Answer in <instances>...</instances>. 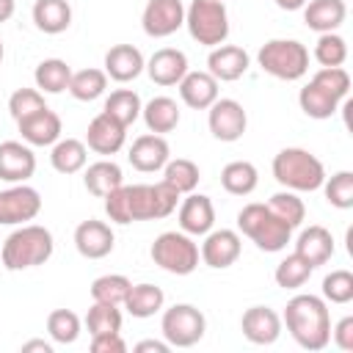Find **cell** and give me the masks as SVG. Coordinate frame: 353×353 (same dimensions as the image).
<instances>
[{
    "instance_id": "27",
    "label": "cell",
    "mask_w": 353,
    "mask_h": 353,
    "mask_svg": "<svg viewBox=\"0 0 353 353\" xmlns=\"http://www.w3.org/2000/svg\"><path fill=\"white\" fill-rule=\"evenodd\" d=\"M295 254L303 256L312 268L325 265L334 256V237H331V232L325 226H320V223L306 226L298 234V240H295Z\"/></svg>"
},
{
    "instance_id": "36",
    "label": "cell",
    "mask_w": 353,
    "mask_h": 353,
    "mask_svg": "<svg viewBox=\"0 0 353 353\" xmlns=\"http://www.w3.org/2000/svg\"><path fill=\"white\" fill-rule=\"evenodd\" d=\"M141 108H143V102H141L138 91H132V88H116V91H110L105 97V108L102 110L108 116H113L116 121H121L124 127H130V124H135L141 119Z\"/></svg>"
},
{
    "instance_id": "37",
    "label": "cell",
    "mask_w": 353,
    "mask_h": 353,
    "mask_svg": "<svg viewBox=\"0 0 353 353\" xmlns=\"http://www.w3.org/2000/svg\"><path fill=\"white\" fill-rule=\"evenodd\" d=\"M199 179H201V171H199V165H196L193 160H188V157H174V160H168V163L163 165V182L171 185L179 196L193 193L196 185H199Z\"/></svg>"
},
{
    "instance_id": "45",
    "label": "cell",
    "mask_w": 353,
    "mask_h": 353,
    "mask_svg": "<svg viewBox=\"0 0 353 353\" xmlns=\"http://www.w3.org/2000/svg\"><path fill=\"white\" fill-rule=\"evenodd\" d=\"M323 301L325 303H336V306H345L353 301V273L339 268V270H331L325 279H323Z\"/></svg>"
},
{
    "instance_id": "12",
    "label": "cell",
    "mask_w": 353,
    "mask_h": 353,
    "mask_svg": "<svg viewBox=\"0 0 353 353\" xmlns=\"http://www.w3.org/2000/svg\"><path fill=\"white\" fill-rule=\"evenodd\" d=\"M41 212V196L36 188L17 182L0 190V226H22Z\"/></svg>"
},
{
    "instance_id": "15",
    "label": "cell",
    "mask_w": 353,
    "mask_h": 353,
    "mask_svg": "<svg viewBox=\"0 0 353 353\" xmlns=\"http://www.w3.org/2000/svg\"><path fill=\"white\" fill-rule=\"evenodd\" d=\"M127 160L135 171L141 174H154V171H163V165L171 160V149H168V141L165 135H154V132H143L132 141L130 152H127Z\"/></svg>"
},
{
    "instance_id": "5",
    "label": "cell",
    "mask_w": 353,
    "mask_h": 353,
    "mask_svg": "<svg viewBox=\"0 0 353 353\" xmlns=\"http://www.w3.org/2000/svg\"><path fill=\"white\" fill-rule=\"evenodd\" d=\"M273 179L284 188V190H295V193H312L320 190L325 182V165L317 154H312L309 149L301 146H287L273 157Z\"/></svg>"
},
{
    "instance_id": "28",
    "label": "cell",
    "mask_w": 353,
    "mask_h": 353,
    "mask_svg": "<svg viewBox=\"0 0 353 353\" xmlns=\"http://www.w3.org/2000/svg\"><path fill=\"white\" fill-rule=\"evenodd\" d=\"M141 119L146 124L149 132L154 135H168L179 127V119H182V110L176 105V99L171 97H152L143 108H141Z\"/></svg>"
},
{
    "instance_id": "23",
    "label": "cell",
    "mask_w": 353,
    "mask_h": 353,
    "mask_svg": "<svg viewBox=\"0 0 353 353\" xmlns=\"http://www.w3.org/2000/svg\"><path fill=\"white\" fill-rule=\"evenodd\" d=\"M17 130L22 135V141L28 146H52L61 132H63V124H61V116L50 108H41L25 119L17 121Z\"/></svg>"
},
{
    "instance_id": "20",
    "label": "cell",
    "mask_w": 353,
    "mask_h": 353,
    "mask_svg": "<svg viewBox=\"0 0 353 353\" xmlns=\"http://www.w3.org/2000/svg\"><path fill=\"white\" fill-rule=\"evenodd\" d=\"M116 245V234L110 229V223L88 218L83 223H77L74 229V248L80 256L85 259H105Z\"/></svg>"
},
{
    "instance_id": "26",
    "label": "cell",
    "mask_w": 353,
    "mask_h": 353,
    "mask_svg": "<svg viewBox=\"0 0 353 353\" xmlns=\"http://www.w3.org/2000/svg\"><path fill=\"white\" fill-rule=\"evenodd\" d=\"M301 11H303L306 28L314 33H334L347 17L345 0H306Z\"/></svg>"
},
{
    "instance_id": "49",
    "label": "cell",
    "mask_w": 353,
    "mask_h": 353,
    "mask_svg": "<svg viewBox=\"0 0 353 353\" xmlns=\"http://www.w3.org/2000/svg\"><path fill=\"white\" fill-rule=\"evenodd\" d=\"M171 345L165 339H143L135 345V353H168Z\"/></svg>"
},
{
    "instance_id": "48",
    "label": "cell",
    "mask_w": 353,
    "mask_h": 353,
    "mask_svg": "<svg viewBox=\"0 0 353 353\" xmlns=\"http://www.w3.org/2000/svg\"><path fill=\"white\" fill-rule=\"evenodd\" d=\"M331 339L339 350H347V353L353 350V317L350 314H345L336 325H331Z\"/></svg>"
},
{
    "instance_id": "38",
    "label": "cell",
    "mask_w": 353,
    "mask_h": 353,
    "mask_svg": "<svg viewBox=\"0 0 353 353\" xmlns=\"http://www.w3.org/2000/svg\"><path fill=\"white\" fill-rule=\"evenodd\" d=\"M268 207L290 229H298L303 223V218H306V204H303V199L295 190H279V193H273L268 199Z\"/></svg>"
},
{
    "instance_id": "51",
    "label": "cell",
    "mask_w": 353,
    "mask_h": 353,
    "mask_svg": "<svg viewBox=\"0 0 353 353\" xmlns=\"http://www.w3.org/2000/svg\"><path fill=\"white\" fill-rule=\"evenodd\" d=\"M14 11H17V0H0V25L8 22L14 17Z\"/></svg>"
},
{
    "instance_id": "18",
    "label": "cell",
    "mask_w": 353,
    "mask_h": 353,
    "mask_svg": "<svg viewBox=\"0 0 353 353\" xmlns=\"http://www.w3.org/2000/svg\"><path fill=\"white\" fill-rule=\"evenodd\" d=\"M281 314L270 306H251L240 317V331L251 345H273L281 336Z\"/></svg>"
},
{
    "instance_id": "2",
    "label": "cell",
    "mask_w": 353,
    "mask_h": 353,
    "mask_svg": "<svg viewBox=\"0 0 353 353\" xmlns=\"http://www.w3.org/2000/svg\"><path fill=\"white\" fill-rule=\"evenodd\" d=\"M281 323L287 325L290 336L303 347V350H323L331 342V312L323 295L301 292L287 301Z\"/></svg>"
},
{
    "instance_id": "42",
    "label": "cell",
    "mask_w": 353,
    "mask_h": 353,
    "mask_svg": "<svg viewBox=\"0 0 353 353\" xmlns=\"http://www.w3.org/2000/svg\"><path fill=\"white\" fill-rule=\"evenodd\" d=\"M121 309L116 303H99L94 301L88 314H85V325H88V334L97 336V334H113V331H121Z\"/></svg>"
},
{
    "instance_id": "47",
    "label": "cell",
    "mask_w": 353,
    "mask_h": 353,
    "mask_svg": "<svg viewBox=\"0 0 353 353\" xmlns=\"http://www.w3.org/2000/svg\"><path fill=\"white\" fill-rule=\"evenodd\" d=\"M91 350L94 353H124L127 350V342L121 339L119 331H113V334H97V336H91Z\"/></svg>"
},
{
    "instance_id": "52",
    "label": "cell",
    "mask_w": 353,
    "mask_h": 353,
    "mask_svg": "<svg viewBox=\"0 0 353 353\" xmlns=\"http://www.w3.org/2000/svg\"><path fill=\"white\" fill-rule=\"evenodd\" d=\"M281 11H301L306 6V0H273Z\"/></svg>"
},
{
    "instance_id": "16",
    "label": "cell",
    "mask_w": 353,
    "mask_h": 353,
    "mask_svg": "<svg viewBox=\"0 0 353 353\" xmlns=\"http://www.w3.org/2000/svg\"><path fill=\"white\" fill-rule=\"evenodd\" d=\"M176 221H179V229L190 237H204L212 226H215V204L210 196L204 193H185L182 204H179V212H176Z\"/></svg>"
},
{
    "instance_id": "14",
    "label": "cell",
    "mask_w": 353,
    "mask_h": 353,
    "mask_svg": "<svg viewBox=\"0 0 353 353\" xmlns=\"http://www.w3.org/2000/svg\"><path fill=\"white\" fill-rule=\"evenodd\" d=\"M240 251H243V240H240V232L234 229H210L199 248L201 262L212 270L232 268L240 259Z\"/></svg>"
},
{
    "instance_id": "40",
    "label": "cell",
    "mask_w": 353,
    "mask_h": 353,
    "mask_svg": "<svg viewBox=\"0 0 353 353\" xmlns=\"http://www.w3.org/2000/svg\"><path fill=\"white\" fill-rule=\"evenodd\" d=\"M132 281L121 273H105L99 279L91 281V301H99V303H116L121 306L127 292H130Z\"/></svg>"
},
{
    "instance_id": "50",
    "label": "cell",
    "mask_w": 353,
    "mask_h": 353,
    "mask_svg": "<svg viewBox=\"0 0 353 353\" xmlns=\"http://www.w3.org/2000/svg\"><path fill=\"white\" fill-rule=\"evenodd\" d=\"M30 350H39V353H52V345L44 342V339H30L22 345V353H30Z\"/></svg>"
},
{
    "instance_id": "41",
    "label": "cell",
    "mask_w": 353,
    "mask_h": 353,
    "mask_svg": "<svg viewBox=\"0 0 353 353\" xmlns=\"http://www.w3.org/2000/svg\"><path fill=\"white\" fill-rule=\"evenodd\" d=\"M80 331H83V323L72 309H55L47 314V334L52 342L72 345V342H77Z\"/></svg>"
},
{
    "instance_id": "29",
    "label": "cell",
    "mask_w": 353,
    "mask_h": 353,
    "mask_svg": "<svg viewBox=\"0 0 353 353\" xmlns=\"http://www.w3.org/2000/svg\"><path fill=\"white\" fill-rule=\"evenodd\" d=\"M83 185L91 196L105 199L110 190H116L119 185H124V171L116 160H97L88 168H83Z\"/></svg>"
},
{
    "instance_id": "4",
    "label": "cell",
    "mask_w": 353,
    "mask_h": 353,
    "mask_svg": "<svg viewBox=\"0 0 353 353\" xmlns=\"http://www.w3.org/2000/svg\"><path fill=\"white\" fill-rule=\"evenodd\" d=\"M55 251V240H52V232L47 226H39V223H22L17 226L6 240H3V248H0V262L6 270L17 273V270H30V268H39L44 262H50Z\"/></svg>"
},
{
    "instance_id": "10",
    "label": "cell",
    "mask_w": 353,
    "mask_h": 353,
    "mask_svg": "<svg viewBox=\"0 0 353 353\" xmlns=\"http://www.w3.org/2000/svg\"><path fill=\"white\" fill-rule=\"evenodd\" d=\"M160 331L171 347H193L207 331V317L193 303H174L163 309Z\"/></svg>"
},
{
    "instance_id": "43",
    "label": "cell",
    "mask_w": 353,
    "mask_h": 353,
    "mask_svg": "<svg viewBox=\"0 0 353 353\" xmlns=\"http://www.w3.org/2000/svg\"><path fill=\"white\" fill-rule=\"evenodd\" d=\"M323 193L331 207L350 210L353 207V171H336L334 176H325Z\"/></svg>"
},
{
    "instance_id": "34",
    "label": "cell",
    "mask_w": 353,
    "mask_h": 353,
    "mask_svg": "<svg viewBox=\"0 0 353 353\" xmlns=\"http://www.w3.org/2000/svg\"><path fill=\"white\" fill-rule=\"evenodd\" d=\"M69 80H72V66L61 58H44L33 72V83L41 94H61L69 88Z\"/></svg>"
},
{
    "instance_id": "11",
    "label": "cell",
    "mask_w": 353,
    "mask_h": 353,
    "mask_svg": "<svg viewBox=\"0 0 353 353\" xmlns=\"http://www.w3.org/2000/svg\"><path fill=\"white\" fill-rule=\"evenodd\" d=\"M207 127L212 132L215 141H223V143H234L245 135V127H248V113L245 108L237 102V99H229V97H218L210 108H207Z\"/></svg>"
},
{
    "instance_id": "35",
    "label": "cell",
    "mask_w": 353,
    "mask_h": 353,
    "mask_svg": "<svg viewBox=\"0 0 353 353\" xmlns=\"http://www.w3.org/2000/svg\"><path fill=\"white\" fill-rule=\"evenodd\" d=\"M66 91L77 102H94L108 91V74H105V69H94V66L72 72V80H69Z\"/></svg>"
},
{
    "instance_id": "53",
    "label": "cell",
    "mask_w": 353,
    "mask_h": 353,
    "mask_svg": "<svg viewBox=\"0 0 353 353\" xmlns=\"http://www.w3.org/2000/svg\"><path fill=\"white\" fill-rule=\"evenodd\" d=\"M3 55H6V47H3V39H0V63H3Z\"/></svg>"
},
{
    "instance_id": "7",
    "label": "cell",
    "mask_w": 353,
    "mask_h": 353,
    "mask_svg": "<svg viewBox=\"0 0 353 353\" xmlns=\"http://www.w3.org/2000/svg\"><path fill=\"white\" fill-rule=\"evenodd\" d=\"M256 63L270 77L295 83L309 72V50L298 39H270L259 47Z\"/></svg>"
},
{
    "instance_id": "24",
    "label": "cell",
    "mask_w": 353,
    "mask_h": 353,
    "mask_svg": "<svg viewBox=\"0 0 353 353\" xmlns=\"http://www.w3.org/2000/svg\"><path fill=\"white\" fill-rule=\"evenodd\" d=\"M105 74L108 80H116V83H130L135 80L143 66H146V58L138 47L132 44H113L108 52H105Z\"/></svg>"
},
{
    "instance_id": "22",
    "label": "cell",
    "mask_w": 353,
    "mask_h": 353,
    "mask_svg": "<svg viewBox=\"0 0 353 353\" xmlns=\"http://www.w3.org/2000/svg\"><path fill=\"white\" fill-rule=\"evenodd\" d=\"M143 72L149 74V80L154 85H165V88L176 85L188 74V55L176 47H160V50L152 52Z\"/></svg>"
},
{
    "instance_id": "30",
    "label": "cell",
    "mask_w": 353,
    "mask_h": 353,
    "mask_svg": "<svg viewBox=\"0 0 353 353\" xmlns=\"http://www.w3.org/2000/svg\"><path fill=\"white\" fill-rule=\"evenodd\" d=\"M30 14H33V25L47 36H58L72 25L69 0H36Z\"/></svg>"
},
{
    "instance_id": "1",
    "label": "cell",
    "mask_w": 353,
    "mask_h": 353,
    "mask_svg": "<svg viewBox=\"0 0 353 353\" xmlns=\"http://www.w3.org/2000/svg\"><path fill=\"white\" fill-rule=\"evenodd\" d=\"M179 193L163 179L154 185H119L105 196V215L113 223H135V221H160L176 210Z\"/></svg>"
},
{
    "instance_id": "46",
    "label": "cell",
    "mask_w": 353,
    "mask_h": 353,
    "mask_svg": "<svg viewBox=\"0 0 353 353\" xmlns=\"http://www.w3.org/2000/svg\"><path fill=\"white\" fill-rule=\"evenodd\" d=\"M41 108H47V102H44V94L39 88H17L8 97V113L14 121H19V119H25Z\"/></svg>"
},
{
    "instance_id": "39",
    "label": "cell",
    "mask_w": 353,
    "mask_h": 353,
    "mask_svg": "<svg viewBox=\"0 0 353 353\" xmlns=\"http://www.w3.org/2000/svg\"><path fill=\"white\" fill-rule=\"evenodd\" d=\"M312 270H314V268H312L303 256H298V254L292 251V254H287V256L276 265L273 279H276V284H279L281 290H301V287L309 281Z\"/></svg>"
},
{
    "instance_id": "9",
    "label": "cell",
    "mask_w": 353,
    "mask_h": 353,
    "mask_svg": "<svg viewBox=\"0 0 353 353\" xmlns=\"http://www.w3.org/2000/svg\"><path fill=\"white\" fill-rule=\"evenodd\" d=\"M149 256L160 270H165L171 276H190L201 259L199 243H193V237L185 234L182 229L157 234L152 248H149Z\"/></svg>"
},
{
    "instance_id": "44",
    "label": "cell",
    "mask_w": 353,
    "mask_h": 353,
    "mask_svg": "<svg viewBox=\"0 0 353 353\" xmlns=\"http://www.w3.org/2000/svg\"><path fill=\"white\" fill-rule=\"evenodd\" d=\"M314 61L320 66H342L347 61V41L334 30V33H320L314 44Z\"/></svg>"
},
{
    "instance_id": "6",
    "label": "cell",
    "mask_w": 353,
    "mask_h": 353,
    "mask_svg": "<svg viewBox=\"0 0 353 353\" xmlns=\"http://www.w3.org/2000/svg\"><path fill=\"white\" fill-rule=\"evenodd\" d=\"M237 229L265 254H279L292 240V229L279 221L268 204L251 201L237 212Z\"/></svg>"
},
{
    "instance_id": "21",
    "label": "cell",
    "mask_w": 353,
    "mask_h": 353,
    "mask_svg": "<svg viewBox=\"0 0 353 353\" xmlns=\"http://www.w3.org/2000/svg\"><path fill=\"white\" fill-rule=\"evenodd\" d=\"M248 66H251V58L237 44H218L207 55V72L218 83H234V80H240L248 72Z\"/></svg>"
},
{
    "instance_id": "25",
    "label": "cell",
    "mask_w": 353,
    "mask_h": 353,
    "mask_svg": "<svg viewBox=\"0 0 353 353\" xmlns=\"http://www.w3.org/2000/svg\"><path fill=\"white\" fill-rule=\"evenodd\" d=\"M179 88V99L193 108V110H207L215 99H218V80L204 69V72H190L176 83Z\"/></svg>"
},
{
    "instance_id": "17",
    "label": "cell",
    "mask_w": 353,
    "mask_h": 353,
    "mask_svg": "<svg viewBox=\"0 0 353 353\" xmlns=\"http://www.w3.org/2000/svg\"><path fill=\"white\" fill-rule=\"evenodd\" d=\"M127 141V127L121 121H116L113 116H108L105 110L97 113L91 121H88V130H85V146L102 157L108 154H116L121 152Z\"/></svg>"
},
{
    "instance_id": "33",
    "label": "cell",
    "mask_w": 353,
    "mask_h": 353,
    "mask_svg": "<svg viewBox=\"0 0 353 353\" xmlns=\"http://www.w3.org/2000/svg\"><path fill=\"white\" fill-rule=\"evenodd\" d=\"M221 185H223V190L232 193V196H248V193H254L256 185H259V171H256V165L248 163V160H232V163H226L223 171H221Z\"/></svg>"
},
{
    "instance_id": "8",
    "label": "cell",
    "mask_w": 353,
    "mask_h": 353,
    "mask_svg": "<svg viewBox=\"0 0 353 353\" xmlns=\"http://www.w3.org/2000/svg\"><path fill=\"white\" fill-rule=\"evenodd\" d=\"M185 28L201 47H218L229 39V11L223 0H190L185 6Z\"/></svg>"
},
{
    "instance_id": "32",
    "label": "cell",
    "mask_w": 353,
    "mask_h": 353,
    "mask_svg": "<svg viewBox=\"0 0 353 353\" xmlns=\"http://www.w3.org/2000/svg\"><path fill=\"white\" fill-rule=\"evenodd\" d=\"M132 317L138 320H146V317H154L157 312H163L165 306V292L157 287V284H149V281H141V284H132L124 303H121Z\"/></svg>"
},
{
    "instance_id": "19",
    "label": "cell",
    "mask_w": 353,
    "mask_h": 353,
    "mask_svg": "<svg viewBox=\"0 0 353 353\" xmlns=\"http://www.w3.org/2000/svg\"><path fill=\"white\" fill-rule=\"evenodd\" d=\"M36 174V154L33 146L25 141H3L0 143V179L8 185L28 182Z\"/></svg>"
},
{
    "instance_id": "31",
    "label": "cell",
    "mask_w": 353,
    "mask_h": 353,
    "mask_svg": "<svg viewBox=\"0 0 353 353\" xmlns=\"http://www.w3.org/2000/svg\"><path fill=\"white\" fill-rule=\"evenodd\" d=\"M88 163V146L85 141H77V138H58L52 146H50V165L58 171V174H77L83 171Z\"/></svg>"
},
{
    "instance_id": "3",
    "label": "cell",
    "mask_w": 353,
    "mask_h": 353,
    "mask_svg": "<svg viewBox=\"0 0 353 353\" xmlns=\"http://www.w3.org/2000/svg\"><path fill=\"white\" fill-rule=\"evenodd\" d=\"M350 74L342 66H320L312 80L298 91V105L309 119H331L347 99Z\"/></svg>"
},
{
    "instance_id": "13",
    "label": "cell",
    "mask_w": 353,
    "mask_h": 353,
    "mask_svg": "<svg viewBox=\"0 0 353 353\" xmlns=\"http://www.w3.org/2000/svg\"><path fill=\"white\" fill-rule=\"evenodd\" d=\"M185 25L182 0H146L141 14V28L149 39H165Z\"/></svg>"
}]
</instances>
